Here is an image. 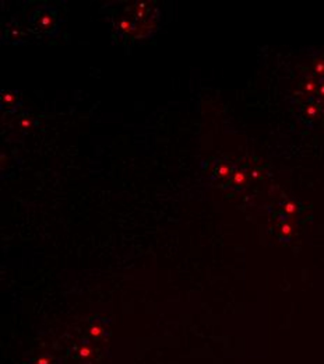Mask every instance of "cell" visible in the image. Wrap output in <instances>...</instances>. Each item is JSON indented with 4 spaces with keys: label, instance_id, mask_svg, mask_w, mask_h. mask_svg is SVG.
Masks as SVG:
<instances>
[{
    "label": "cell",
    "instance_id": "obj_1",
    "mask_svg": "<svg viewBox=\"0 0 324 364\" xmlns=\"http://www.w3.org/2000/svg\"><path fill=\"white\" fill-rule=\"evenodd\" d=\"M57 21L59 18L53 8L41 6L30 17V25L32 27V30L41 34H53V31H56L57 28Z\"/></svg>",
    "mask_w": 324,
    "mask_h": 364
},
{
    "label": "cell",
    "instance_id": "obj_2",
    "mask_svg": "<svg viewBox=\"0 0 324 364\" xmlns=\"http://www.w3.org/2000/svg\"><path fill=\"white\" fill-rule=\"evenodd\" d=\"M1 100H3V102H6L7 105H13L14 101L17 100V95H15V93H10V91H6V93H3V95H1Z\"/></svg>",
    "mask_w": 324,
    "mask_h": 364
},
{
    "label": "cell",
    "instance_id": "obj_3",
    "mask_svg": "<svg viewBox=\"0 0 324 364\" xmlns=\"http://www.w3.org/2000/svg\"><path fill=\"white\" fill-rule=\"evenodd\" d=\"M216 175H219V177H226L229 172H231V168L228 165H219L216 168Z\"/></svg>",
    "mask_w": 324,
    "mask_h": 364
},
{
    "label": "cell",
    "instance_id": "obj_4",
    "mask_svg": "<svg viewBox=\"0 0 324 364\" xmlns=\"http://www.w3.org/2000/svg\"><path fill=\"white\" fill-rule=\"evenodd\" d=\"M245 181H246V175L243 172H235L233 175V182L238 184V185H242V184H245Z\"/></svg>",
    "mask_w": 324,
    "mask_h": 364
},
{
    "label": "cell",
    "instance_id": "obj_5",
    "mask_svg": "<svg viewBox=\"0 0 324 364\" xmlns=\"http://www.w3.org/2000/svg\"><path fill=\"white\" fill-rule=\"evenodd\" d=\"M31 118H24V119H21V128L22 129H30L31 128Z\"/></svg>",
    "mask_w": 324,
    "mask_h": 364
},
{
    "label": "cell",
    "instance_id": "obj_6",
    "mask_svg": "<svg viewBox=\"0 0 324 364\" xmlns=\"http://www.w3.org/2000/svg\"><path fill=\"white\" fill-rule=\"evenodd\" d=\"M316 71H317L318 74H324V62H318L317 66H316Z\"/></svg>",
    "mask_w": 324,
    "mask_h": 364
},
{
    "label": "cell",
    "instance_id": "obj_7",
    "mask_svg": "<svg viewBox=\"0 0 324 364\" xmlns=\"http://www.w3.org/2000/svg\"><path fill=\"white\" fill-rule=\"evenodd\" d=\"M295 209H296V206L293 203H286L285 204V210L288 211V213H292V211H295Z\"/></svg>",
    "mask_w": 324,
    "mask_h": 364
},
{
    "label": "cell",
    "instance_id": "obj_8",
    "mask_svg": "<svg viewBox=\"0 0 324 364\" xmlns=\"http://www.w3.org/2000/svg\"><path fill=\"white\" fill-rule=\"evenodd\" d=\"M314 88H316L314 81H309V83L306 84V90H307V91H314Z\"/></svg>",
    "mask_w": 324,
    "mask_h": 364
},
{
    "label": "cell",
    "instance_id": "obj_9",
    "mask_svg": "<svg viewBox=\"0 0 324 364\" xmlns=\"http://www.w3.org/2000/svg\"><path fill=\"white\" fill-rule=\"evenodd\" d=\"M307 114H309V115H314V114H316V108H314V107H309V108H307Z\"/></svg>",
    "mask_w": 324,
    "mask_h": 364
},
{
    "label": "cell",
    "instance_id": "obj_10",
    "mask_svg": "<svg viewBox=\"0 0 324 364\" xmlns=\"http://www.w3.org/2000/svg\"><path fill=\"white\" fill-rule=\"evenodd\" d=\"M320 94H321V95H324V86H321V87H320Z\"/></svg>",
    "mask_w": 324,
    "mask_h": 364
}]
</instances>
